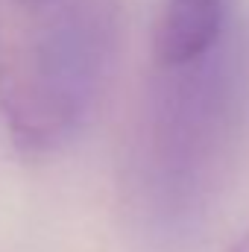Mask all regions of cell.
<instances>
[{
  "label": "cell",
  "mask_w": 249,
  "mask_h": 252,
  "mask_svg": "<svg viewBox=\"0 0 249 252\" xmlns=\"http://www.w3.org/2000/svg\"><path fill=\"white\" fill-rule=\"evenodd\" d=\"M21 6H27V9H41V6H47L50 0H18Z\"/></svg>",
  "instance_id": "obj_4"
},
{
  "label": "cell",
  "mask_w": 249,
  "mask_h": 252,
  "mask_svg": "<svg viewBox=\"0 0 249 252\" xmlns=\"http://www.w3.org/2000/svg\"><path fill=\"white\" fill-rule=\"evenodd\" d=\"M229 252H249V235H244L241 241H235V244L229 247Z\"/></svg>",
  "instance_id": "obj_3"
},
{
  "label": "cell",
  "mask_w": 249,
  "mask_h": 252,
  "mask_svg": "<svg viewBox=\"0 0 249 252\" xmlns=\"http://www.w3.org/2000/svg\"><path fill=\"white\" fill-rule=\"evenodd\" d=\"M229 15L232 0H164L153 32L158 70H182L214 56L226 35Z\"/></svg>",
  "instance_id": "obj_2"
},
{
  "label": "cell",
  "mask_w": 249,
  "mask_h": 252,
  "mask_svg": "<svg viewBox=\"0 0 249 252\" xmlns=\"http://www.w3.org/2000/svg\"><path fill=\"white\" fill-rule=\"evenodd\" d=\"M112 41V18L79 6L32 44L6 94V121L24 150H50L76 132L103 85Z\"/></svg>",
  "instance_id": "obj_1"
}]
</instances>
